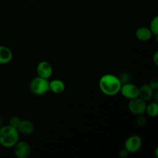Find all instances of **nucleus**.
I'll return each instance as SVG.
<instances>
[{
  "label": "nucleus",
  "mask_w": 158,
  "mask_h": 158,
  "mask_svg": "<svg viewBox=\"0 0 158 158\" xmlns=\"http://www.w3.org/2000/svg\"><path fill=\"white\" fill-rule=\"evenodd\" d=\"M12 58H13V52L10 48L0 45V64H8L12 61Z\"/></svg>",
  "instance_id": "9"
},
{
  "label": "nucleus",
  "mask_w": 158,
  "mask_h": 158,
  "mask_svg": "<svg viewBox=\"0 0 158 158\" xmlns=\"http://www.w3.org/2000/svg\"><path fill=\"white\" fill-rule=\"evenodd\" d=\"M154 89L149 86V84H143L139 87V97L144 101H149L154 97Z\"/></svg>",
  "instance_id": "11"
},
{
  "label": "nucleus",
  "mask_w": 158,
  "mask_h": 158,
  "mask_svg": "<svg viewBox=\"0 0 158 158\" xmlns=\"http://www.w3.org/2000/svg\"><path fill=\"white\" fill-rule=\"evenodd\" d=\"M157 153H158V148H156V151H155V154H156V157H158V154H157Z\"/></svg>",
  "instance_id": "22"
},
{
  "label": "nucleus",
  "mask_w": 158,
  "mask_h": 158,
  "mask_svg": "<svg viewBox=\"0 0 158 158\" xmlns=\"http://www.w3.org/2000/svg\"><path fill=\"white\" fill-rule=\"evenodd\" d=\"M14 154L17 158H29L32 153L30 144L26 141L19 140L13 147Z\"/></svg>",
  "instance_id": "6"
},
{
  "label": "nucleus",
  "mask_w": 158,
  "mask_h": 158,
  "mask_svg": "<svg viewBox=\"0 0 158 158\" xmlns=\"http://www.w3.org/2000/svg\"><path fill=\"white\" fill-rule=\"evenodd\" d=\"M122 83L117 76L114 74H104L99 80V87L104 95L113 97L120 93Z\"/></svg>",
  "instance_id": "1"
},
{
  "label": "nucleus",
  "mask_w": 158,
  "mask_h": 158,
  "mask_svg": "<svg viewBox=\"0 0 158 158\" xmlns=\"http://www.w3.org/2000/svg\"><path fill=\"white\" fill-rule=\"evenodd\" d=\"M149 86H151L154 90H157L158 89V78L155 77V78L152 79V80L150 81Z\"/></svg>",
  "instance_id": "19"
},
{
  "label": "nucleus",
  "mask_w": 158,
  "mask_h": 158,
  "mask_svg": "<svg viewBox=\"0 0 158 158\" xmlns=\"http://www.w3.org/2000/svg\"><path fill=\"white\" fill-rule=\"evenodd\" d=\"M145 113H147V114L151 117H157L158 116V104L157 102L147 104Z\"/></svg>",
  "instance_id": "14"
},
{
  "label": "nucleus",
  "mask_w": 158,
  "mask_h": 158,
  "mask_svg": "<svg viewBox=\"0 0 158 158\" xmlns=\"http://www.w3.org/2000/svg\"><path fill=\"white\" fill-rule=\"evenodd\" d=\"M120 93L124 98L129 100H132L139 97V87L137 85L129 82L122 84Z\"/></svg>",
  "instance_id": "7"
},
{
  "label": "nucleus",
  "mask_w": 158,
  "mask_h": 158,
  "mask_svg": "<svg viewBox=\"0 0 158 158\" xmlns=\"http://www.w3.org/2000/svg\"><path fill=\"white\" fill-rule=\"evenodd\" d=\"M136 123H137V124L140 127L144 126L147 123V118L145 117V116H143V114H141V115H137V120H136Z\"/></svg>",
  "instance_id": "17"
},
{
  "label": "nucleus",
  "mask_w": 158,
  "mask_h": 158,
  "mask_svg": "<svg viewBox=\"0 0 158 158\" xmlns=\"http://www.w3.org/2000/svg\"><path fill=\"white\" fill-rule=\"evenodd\" d=\"M29 1H35V0H29Z\"/></svg>",
  "instance_id": "24"
},
{
  "label": "nucleus",
  "mask_w": 158,
  "mask_h": 158,
  "mask_svg": "<svg viewBox=\"0 0 158 158\" xmlns=\"http://www.w3.org/2000/svg\"><path fill=\"white\" fill-rule=\"evenodd\" d=\"M143 141L142 138L138 135L130 136L124 142V148L130 153L134 154L138 152L141 148Z\"/></svg>",
  "instance_id": "5"
},
{
  "label": "nucleus",
  "mask_w": 158,
  "mask_h": 158,
  "mask_svg": "<svg viewBox=\"0 0 158 158\" xmlns=\"http://www.w3.org/2000/svg\"><path fill=\"white\" fill-rule=\"evenodd\" d=\"M149 29H151L153 35L157 36L158 35V16H155L152 19L151 23H150Z\"/></svg>",
  "instance_id": "15"
},
{
  "label": "nucleus",
  "mask_w": 158,
  "mask_h": 158,
  "mask_svg": "<svg viewBox=\"0 0 158 158\" xmlns=\"http://www.w3.org/2000/svg\"><path fill=\"white\" fill-rule=\"evenodd\" d=\"M36 72L38 74V77L49 80V78H51L52 73H53V68L49 62L43 60V61L40 62L37 65Z\"/></svg>",
  "instance_id": "8"
},
{
  "label": "nucleus",
  "mask_w": 158,
  "mask_h": 158,
  "mask_svg": "<svg viewBox=\"0 0 158 158\" xmlns=\"http://www.w3.org/2000/svg\"><path fill=\"white\" fill-rule=\"evenodd\" d=\"M21 120H22L19 117L14 116V117H12L10 119H9V125H10V126L12 127L18 129L20 123H21Z\"/></svg>",
  "instance_id": "16"
},
{
  "label": "nucleus",
  "mask_w": 158,
  "mask_h": 158,
  "mask_svg": "<svg viewBox=\"0 0 158 158\" xmlns=\"http://www.w3.org/2000/svg\"><path fill=\"white\" fill-rule=\"evenodd\" d=\"M120 80L121 81L122 84L126 83H129L130 80V74L127 72H123L122 73H120V77H118Z\"/></svg>",
  "instance_id": "18"
},
{
  "label": "nucleus",
  "mask_w": 158,
  "mask_h": 158,
  "mask_svg": "<svg viewBox=\"0 0 158 158\" xmlns=\"http://www.w3.org/2000/svg\"><path fill=\"white\" fill-rule=\"evenodd\" d=\"M49 91H52L55 94H60L66 89V84L63 80L60 79H55L49 82Z\"/></svg>",
  "instance_id": "13"
},
{
  "label": "nucleus",
  "mask_w": 158,
  "mask_h": 158,
  "mask_svg": "<svg viewBox=\"0 0 158 158\" xmlns=\"http://www.w3.org/2000/svg\"><path fill=\"white\" fill-rule=\"evenodd\" d=\"M153 58V62H154V63L155 64V66H158V52L157 51H156L154 53V55H153L152 56Z\"/></svg>",
  "instance_id": "21"
},
{
  "label": "nucleus",
  "mask_w": 158,
  "mask_h": 158,
  "mask_svg": "<svg viewBox=\"0 0 158 158\" xmlns=\"http://www.w3.org/2000/svg\"><path fill=\"white\" fill-rule=\"evenodd\" d=\"M18 131L23 135H31L35 131V127L33 123L29 120H22L19 126L18 127Z\"/></svg>",
  "instance_id": "10"
},
{
  "label": "nucleus",
  "mask_w": 158,
  "mask_h": 158,
  "mask_svg": "<svg viewBox=\"0 0 158 158\" xmlns=\"http://www.w3.org/2000/svg\"><path fill=\"white\" fill-rule=\"evenodd\" d=\"M136 37L138 40L141 42H148L151 40L153 37V33L151 32L149 27L141 26L139 27L136 31Z\"/></svg>",
  "instance_id": "12"
},
{
  "label": "nucleus",
  "mask_w": 158,
  "mask_h": 158,
  "mask_svg": "<svg viewBox=\"0 0 158 158\" xmlns=\"http://www.w3.org/2000/svg\"><path fill=\"white\" fill-rule=\"evenodd\" d=\"M19 140V133L16 128L10 125L2 126L0 128V145L5 148H13Z\"/></svg>",
  "instance_id": "2"
},
{
  "label": "nucleus",
  "mask_w": 158,
  "mask_h": 158,
  "mask_svg": "<svg viewBox=\"0 0 158 158\" xmlns=\"http://www.w3.org/2000/svg\"><path fill=\"white\" fill-rule=\"evenodd\" d=\"M2 127V118L1 117H0V128H1Z\"/></svg>",
  "instance_id": "23"
},
{
  "label": "nucleus",
  "mask_w": 158,
  "mask_h": 158,
  "mask_svg": "<svg viewBox=\"0 0 158 158\" xmlns=\"http://www.w3.org/2000/svg\"><path fill=\"white\" fill-rule=\"evenodd\" d=\"M130 153L128 152L127 151L125 148H123V149L120 150V151H119V157L120 158H126L128 156H129Z\"/></svg>",
  "instance_id": "20"
},
{
  "label": "nucleus",
  "mask_w": 158,
  "mask_h": 158,
  "mask_svg": "<svg viewBox=\"0 0 158 158\" xmlns=\"http://www.w3.org/2000/svg\"><path fill=\"white\" fill-rule=\"evenodd\" d=\"M29 87L31 92L37 96L44 95L49 91V84L48 80L40 77H36L32 79Z\"/></svg>",
  "instance_id": "3"
},
{
  "label": "nucleus",
  "mask_w": 158,
  "mask_h": 158,
  "mask_svg": "<svg viewBox=\"0 0 158 158\" xmlns=\"http://www.w3.org/2000/svg\"><path fill=\"white\" fill-rule=\"evenodd\" d=\"M127 106L130 112L132 114L136 116L141 115V114H145L147 103L140 97H137V98L130 100Z\"/></svg>",
  "instance_id": "4"
}]
</instances>
